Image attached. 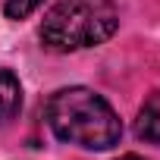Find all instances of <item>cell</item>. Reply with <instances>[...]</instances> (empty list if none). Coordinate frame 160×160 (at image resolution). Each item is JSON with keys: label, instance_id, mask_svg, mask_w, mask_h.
Masks as SVG:
<instances>
[{"label": "cell", "instance_id": "cell-1", "mask_svg": "<svg viewBox=\"0 0 160 160\" xmlns=\"http://www.w3.org/2000/svg\"><path fill=\"white\" fill-rule=\"evenodd\" d=\"M47 122L60 141L88 148V151H107L119 144L122 126L113 107L91 88H60L47 101Z\"/></svg>", "mask_w": 160, "mask_h": 160}, {"label": "cell", "instance_id": "cell-2", "mask_svg": "<svg viewBox=\"0 0 160 160\" xmlns=\"http://www.w3.org/2000/svg\"><path fill=\"white\" fill-rule=\"evenodd\" d=\"M119 28V10L113 0H60L41 22V41L47 50L69 53L98 47Z\"/></svg>", "mask_w": 160, "mask_h": 160}, {"label": "cell", "instance_id": "cell-3", "mask_svg": "<svg viewBox=\"0 0 160 160\" xmlns=\"http://www.w3.org/2000/svg\"><path fill=\"white\" fill-rule=\"evenodd\" d=\"M135 135L148 144H160V91H154L141 104L138 119H135Z\"/></svg>", "mask_w": 160, "mask_h": 160}, {"label": "cell", "instance_id": "cell-4", "mask_svg": "<svg viewBox=\"0 0 160 160\" xmlns=\"http://www.w3.org/2000/svg\"><path fill=\"white\" fill-rule=\"evenodd\" d=\"M22 107V85L10 69H0V126H7L10 119H16Z\"/></svg>", "mask_w": 160, "mask_h": 160}, {"label": "cell", "instance_id": "cell-5", "mask_svg": "<svg viewBox=\"0 0 160 160\" xmlns=\"http://www.w3.org/2000/svg\"><path fill=\"white\" fill-rule=\"evenodd\" d=\"M41 3H44V0H7V3H3V13H7V19H25V16H32Z\"/></svg>", "mask_w": 160, "mask_h": 160}, {"label": "cell", "instance_id": "cell-6", "mask_svg": "<svg viewBox=\"0 0 160 160\" xmlns=\"http://www.w3.org/2000/svg\"><path fill=\"white\" fill-rule=\"evenodd\" d=\"M119 160H141V157H135V154H129V157H119Z\"/></svg>", "mask_w": 160, "mask_h": 160}]
</instances>
